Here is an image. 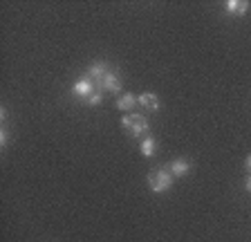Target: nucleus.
Returning a JSON list of instances; mask_svg holds the SVG:
<instances>
[{
    "instance_id": "nucleus-6",
    "label": "nucleus",
    "mask_w": 251,
    "mask_h": 242,
    "mask_svg": "<svg viewBox=\"0 0 251 242\" xmlns=\"http://www.w3.org/2000/svg\"><path fill=\"white\" fill-rule=\"evenodd\" d=\"M249 2L247 0H229L225 5V9H226V14H231V16H245L247 11H249Z\"/></svg>"
},
{
    "instance_id": "nucleus-4",
    "label": "nucleus",
    "mask_w": 251,
    "mask_h": 242,
    "mask_svg": "<svg viewBox=\"0 0 251 242\" xmlns=\"http://www.w3.org/2000/svg\"><path fill=\"white\" fill-rule=\"evenodd\" d=\"M110 70H112V68H110L108 63H103V61H97V63H92V65H90V70H88V76L94 81V85L99 88V85H101V81H103L105 76H108V72H110Z\"/></svg>"
},
{
    "instance_id": "nucleus-7",
    "label": "nucleus",
    "mask_w": 251,
    "mask_h": 242,
    "mask_svg": "<svg viewBox=\"0 0 251 242\" xmlns=\"http://www.w3.org/2000/svg\"><path fill=\"white\" fill-rule=\"evenodd\" d=\"M188 170H191V164H188L186 159H173V162L168 164V173H171L173 177H184V175H188Z\"/></svg>"
},
{
    "instance_id": "nucleus-10",
    "label": "nucleus",
    "mask_w": 251,
    "mask_h": 242,
    "mask_svg": "<svg viewBox=\"0 0 251 242\" xmlns=\"http://www.w3.org/2000/svg\"><path fill=\"white\" fill-rule=\"evenodd\" d=\"M155 148H157V142L152 137H146L141 142V153L146 155V157H152V155H155Z\"/></svg>"
},
{
    "instance_id": "nucleus-14",
    "label": "nucleus",
    "mask_w": 251,
    "mask_h": 242,
    "mask_svg": "<svg viewBox=\"0 0 251 242\" xmlns=\"http://www.w3.org/2000/svg\"><path fill=\"white\" fill-rule=\"evenodd\" d=\"M245 164H247V170H249V175H251V155L247 157V162H245Z\"/></svg>"
},
{
    "instance_id": "nucleus-1",
    "label": "nucleus",
    "mask_w": 251,
    "mask_h": 242,
    "mask_svg": "<svg viewBox=\"0 0 251 242\" xmlns=\"http://www.w3.org/2000/svg\"><path fill=\"white\" fill-rule=\"evenodd\" d=\"M173 184V175L168 173V169H157L148 175V186H151L155 193H164L168 191Z\"/></svg>"
},
{
    "instance_id": "nucleus-5",
    "label": "nucleus",
    "mask_w": 251,
    "mask_h": 242,
    "mask_svg": "<svg viewBox=\"0 0 251 242\" xmlns=\"http://www.w3.org/2000/svg\"><path fill=\"white\" fill-rule=\"evenodd\" d=\"M99 90H110V92H119L121 90V76L117 70H110L108 76H105L103 81H101Z\"/></svg>"
},
{
    "instance_id": "nucleus-12",
    "label": "nucleus",
    "mask_w": 251,
    "mask_h": 242,
    "mask_svg": "<svg viewBox=\"0 0 251 242\" xmlns=\"http://www.w3.org/2000/svg\"><path fill=\"white\" fill-rule=\"evenodd\" d=\"M7 135H9V132H7V128H2V130H0V144H2V148L7 146V139H9Z\"/></svg>"
},
{
    "instance_id": "nucleus-8",
    "label": "nucleus",
    "mask_w": 251,
    "mask_h": 242,
    "mask_svg": "<svg viewBox=\"0 0 251 242\" xmlns=\"http://www.w3.org/2000/svg\"><path fill=\"white\" fill-rule=\"evenodd\" d=\"M139 99V103L146 108V110H151V112H155V110H159V99H157V95H152V92H144L141 97H137Z\"/></svg>"
},
{
    "instance_id": "nucleus-11",
    "label": "nucleus",
    "mask_w": 251,
    "mask_h": 242,
    "mask_svg": "<svg viewBox=\"0 0 251 242\" xmlns=\"http://www.w3.org/2000/svg\"><path fill=\"white\" fill-rule=\"evenodd\" d=\"M101 101H103V97H101V90L97 88V90H94V92H92V95L88 97V103H90V105H99Z\"/></svg>"
},
{
    "instance_id": "nucleus-3",
    "label": "nucleus",
    "mask_w": 251,
    "mask_h": 242,
    "mask_svg": "<svg viewBox=\"0 0 251 242\" xmlns=\"http://www.w3.org/2000/svg\"><path fill=\"white\" fill-rule=\"evenodd\" d=\"M94 81L90 79L88 74H85V76H81V79L76 81V83H74V88H72V95H76V97H81V99H85L88 101V97L92 95L94 92Z\"/></svg>"
},
{
    "instance_id": "nucleus-2",
    "label": "nucleus",
    "mask_w": 251,
    "mask_h": 242,
    "mask_svg": "<svg viewBox=\"0 0 251 242\" xmlns=\"http://www.w3.org/2000/svg\"><path fill=\"white\" fill-rule=\"evenodd\" d=\"M121 126L130 132L132 137H139V135L148 132V119L144 115H126L121 119Z\"/></svg>"
},
{
    "instance_id": "nucleus-13",
    "label": "nucleus",
    "mask_w": 251,
    "mask_h": 242,
    "mask_svg": "<svg viewBox=\"0 0 251 242\" xmlns=\"http://www.w3.org/2000/svg\"><path fill=\"white\" fill-rule=\"evenodd\" d=\"M245 189L251 193V175H249V177H247V184H245Z\"/></svg>"
},
{
    "instance_id": "nucleus-9",
    "label": "nucleus",
    "mask_w": 251,
    "mask_h": 242,
    "mask_svg": "<svg viewBox=\"0 0 251 242\" xmlns=\"http://www.w3.org/2000/svg\"><path fill=\"white\" fill-rule=\"evenodd\" d=\"M139 103V99H137L135 95H130V92H128V95H121L119 99H117V108H119V110H130V108H135V105Z\"/></svg>"
}]
</instances>
